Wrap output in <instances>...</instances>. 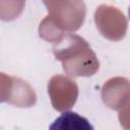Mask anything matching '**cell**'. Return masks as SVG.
<instances>
[{"label": "cell", "instance_id": "6da1fadb", "mask_svg": "<svg viewBox=\"0 0 130 130\" xmlns=\"http://www.w3.org/2000/svg\"><path fill=\"white\" fill-rule=\"evenodd\" d=\"M49 130H93V126L85 117L73 111H65L54 120Z\"/></svg>", "mask_w": 130, "mask_h": 130}]
</instances>
